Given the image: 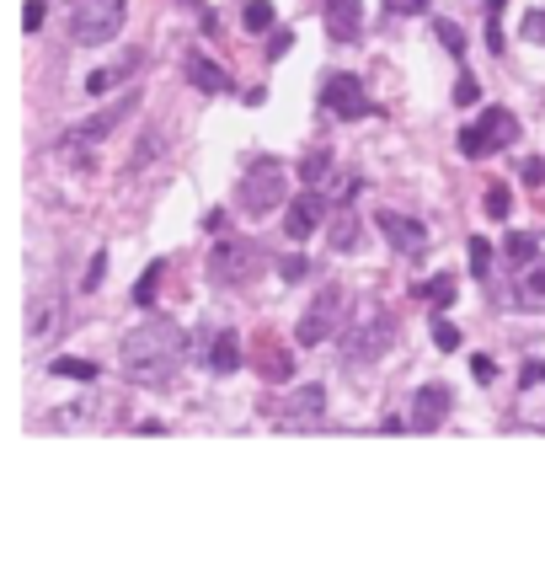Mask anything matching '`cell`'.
Masks as SVG:
<instances>
[{
    "instance_id": "6da1fadb",
    "label": "cell",
    "mask_w": 545,
    "mask_h": 583,
    "mask_svg": "<svg viewBox=\"0 0 545 583\" xmlns=\"http://www.w3.org/2000/svg\"><path fill=\"white\" fill-rule=\"evenodd\" d=\"M182 354H188L182 327H171V321H145V327H134L123 337V375H129L134 386H166V380L177 375Z\"/></svg>"
},
{
    "instance_id": "7a4b0ae2",
    "label": "cell",
    "mask_w": 545,
    "mask_h": 583,
    "mask_svg": "<svg viewBox=\"0 0 545 583\" xmlns=\"http://www.w3.org/2000/svg\"><path fill=\"white\" fill-rule=\"evenodd\" d=\"M284 188H289V177H284V166L262 156L252 172L241 177V193H236V209L241 214H252V220H262V214H273L278 204H284Z\"/></svg>"
},
{
    "instance_id": "3957f363",
    "label": "cell",
    "mask_w": 545,
    "mask_h": 583,
    "mask_svg": "<svg viewBox=\"0 0 545 583\" xmlns=\"http://www.w3.org/2000/svg\"><path fill=\"white\" fill-rule=\"evenodd\" d=\"M385 343H391V316L380 311L375 300L364 305L353 321H348V332H342V359H353V364H369L375 354H385Z\"/></svg>"
},
{
    "instance_id": "277c9868",
    "label": "cell",
    "mask_w": 545,
    "mask_h": 583,
    "mask_svg": "<svg viewBox=\"0 0 545 583\" xmlns=\"http://www.w3.org/2000/svg\"><path fill=\"white\" fill-rule=\"evenodd\" d=\"M513 140H519V118H513L508 107H487V113L460 134V156L481 161V156H492V150H508Z\"/></svg>"
},
{
    "instance_id": "5b68a950",
    "label": "cell",
    "mask_w": 545,
    "mask_h": 583,
    "mask_svg": "<svg viewBox=\"0 0 545 583\" xmlns=\"http://www.w3.org/2000/svg\"><path fill=\"white\" fill-rule=\"evenodd\" d=\"M123 17H129V0H81L75 6V43H107V38H118V27H123Z\"/></svg>"
},
{
    "instance_id": "8992f818",
    "label": "cell",
    "mask_w": 545,
    "mask_h": 583,
    "mask_svg": "<svg viewBox=\"0 0 545 583\" xmlns=\"http://www.w3.org/2000/svg\"><path fill=\"white\" fill-rule=\"evenodd\" d=\"M123 118H129V102H113V107H97L91 118H81L75 129L59 134V156H86V150H97L107 134H113Z\"/></svg>"
},
{
    "instance_id": "52a82bcc",
    "label": "cell",
    "mask_w": 545,
    "mask_h": 583,
    "mask_svg": "<svg viewBox=\"0 0 545 583\" xmlns=\"http://www.w3.org/2000/svg\"><path fill=\"white\" fill-rule=\"evenodd\" d=\"M252 273H257V247H252V241H241V236L214 241V252H209V279H220V284H246Z\"/></svg>"
},
{
    "instance_id": "ba28073f",
    "label": "cell",
    "mask_w": 545,
    "mask_h": 583,
    "mask_svg": "<svg viewBox=\"0 0 545 583\" xmlns=\"http://www.w3.org/2000/svg\"><path fill=\"white\" fill-rule=\"evenodd\" d=\"M337 321H342V289L326 284L321 295L310 300V311L300 316V332H294V337H300L305 348H316V343H326V337L337 332Z\"/></svg>"
},
{
    "instance_id": "9c48e42d",
    "label": "cell",
    "mask_w": 545,
    "mask_h": 583,
    "mask_svg": "<svg viewBox=\"0 0 545 583\" xmlns=\"http://www.w3.org/2000/svg\"><path fill=\"white\" fill-rule=\"evenodd\" d=\"M321 107L332 118H364L369 113V97H364V81H358V75H326L321 81Z\"/></svg>"
},
{
    "instance_id": "30bf717a",
    "label": "cell",
    "mask_w": 545,
    "mask_h": 583,
    "mask_svg": "<svg viewBox=\"0 0 545 583\" xmlns=\"http://www.w3.org/2000/svg\"><path fill=\"white\" fill-rule=\"evenodd\" d=\"M59 332H65V300H59V289H43L27 305V343H54Z\"/></svg>"
},
{
    "instance_id": "8fae6325",
    "label": "cell",
    "mask_w": 545,
    "mask_h": 583,
    "mask_svg": "<svg viewBox=\"0 0 545 583\" xmlns=\"http://www.w3.org/2000/svg\"><path fill=\"white\" fill-rule=\"evenodd\" d=\"M375 225H380V236L391 241L396 252H407V257H417V252H428V230L412 220V214H396V209H380L375 214Z\"/></svg>"
},
{
    "instance_id": "7c38bea8",
    "label": "cell",
    "mask_w": 545,
    "mask_h": 583,
    "mask_svg": "<svg viewBox=\"0 0 545 583\" xmlns=\"http://www.w3.org/2000/svg\"><path fill=\"white\" fill-rule=\"evenodd\" d=\"M321 412H326V391L321 386H300L294 396H284V402H278V423L284 428H310V423H321Z\"/></svg>"
},
{
    "instance_id": "4fadbf2b",
    "label": "cell",
    "mask_w": 545,
    "mask_h": 583,
    "mask_svg": "<svg viewBox=\"0 0 545 583\" xmlns=\"http://www.w3.org/2000/svg\"><path fill=\"white\" fill-rule=\"evenodd\" d=\"M449 402H455V396H449V386H439V380H433V386H423L412 396V428H439L444 418H449Z\"/></svg>"
},
{
    "instance_id": "5bb4252c",
    "label": "cell",
    "mask_w": 545,
    "mask_h": 583,
    "mask_svg": "<svg viewBox=\"0 0 545 583\" xmlns=\"http://www.w3.org/2000/svg\"><path fill=\"white\" fill-rule=\"evenodd\" d=\"M326 33L353 43L358 33H364V11H358V0H326Z\"/></svg>"
},
{
    "instance_id": "9a60e30c",
    "label": "cell",
    "mask_w": 545,
    "mask_h": 583,
    "mask_svg": "<svg viewBox=\"0 0 545 583\" xmlns=\"http://www.w3.org/2000/svg\"><path fill=\"white\" fill-rule=\"evenodd\" d=\"M204 364H209L214 375L241 370V343H236V332H214V337H209V348H204Z\"/></svg>"
},
{
    "instance_id": "2e32d148",
    "label": "cell",
    "mask_w": 545,
    "mask_h": 583,
    "mask_svg": "<svg viewBox=\"0 0 545 583\" xmlns=\"http://www.w3.org/2000/svg\"><path fill=\"white\" fill-rule=\"evenodd\" d=\"M188 81L198 86V91H209V97H220V91H230V75L214 65L209 54H188Z\"/></svg>"
},
{
    "instance_id": "e0dca14e",
    "label": "cell",
    "mask_w": 545,
    "mask_h": 583,
    "mask_svg": "<svg viewBox=\"0 0 545 583\" xmlns=\"http://www.w3.org/2000/svg\"><path fill=\"white\" fill-rule=\"evenodd\" d=\"M513 295H519V305H529V311H540V305H545V257L524 263L519 284H513Z\"/></svg>"
},
{
    "instance_id": "ac0fdd59",
    "label": "cell",
    "mask_w": 545,
    "mask_h": 583,
    "mask_svg": "<svg viewBox=\"0 0 545 583\" xmlns=\"http://www.w3.org/2000/svg\"><path fill=\"white\" fill-rule=\"evenodd\" d=\"M316 220H321V198H316V193H300V198L289 204V236L305 241L310 230H316Z\"/></svg>"
},
{
    "instance_id": "d6986e66",
    "label": "cell",
    "mask_w": 545,
    "mask_h": 583,
    "mask_svg": "<svg viewBox=\"0 0 545 583\" xmlns=\"http://www.w3.org/2000/svg\"><path fill=\"white\" fill-rule=\"evenodd\" d=\"M535 252H540V236H529V230H513V236L503 241V257H508L513 268L535 263Z\"/></svg>"
},
{
    "instance_id": "ffe728a7",
    "label": "cell",
    "mask_w": 545,
    "mask_h": 583,
    "mask_svg": "<svg viewBox=\"0 0 545 583\" xmlns=\"http://www.w3.org/2000/svg\"><path fill=\"white\" fill-rule=\"evenodd\" d=\"M134 65H139V54H129V59H118V65H113V70H97V75H91V81H86V91H107V86H118V81H129V75H134Z\"/></svg>"
},
{
    "instance_id": "44dd1931",
    "label": "cell",
    "mask_w": 545,
    "mask_h": 583,
    "mask_svg": "<svg viewBox=\"0 0 545 583\" xmlns=\"http://www.w3.org/2000/svg\"><path fill=\"white\" fill-rule=\"evenodd\" d=\"M241 22H246V33H268L273 27V0H246Z\"/></svg>"
},
{
    "instance_id": "7402d4cb",
    "label": "cell",
    "mask_w": 545,
    "mask_h": 583,
    "mask_svg": "<svg viewBox=\"0 0 545 583\" xmlns=\"http://www.w3.org/2000/svg\"><path fill=\"white\" fill-rule=\"evenodd\" d=\"M326 241H332L337 252H353V247H358V220H353V214H337V220H332V236H326Z\"/></svg>"
},
{
    "instance_id": "603a6c76",
    "label": "cell",
    "mask_w": 545,
    "mask_h": 583,
    "mask_svg": "<svg viewBox=\"0 0 545 583\" xmlns=\"http://www.w3.org/2000/svg\"><path fill=\"white\" fill-rule=\"evenodd\" d=\"M161 279H166V263H150L145 279H139V289H134V305H155V289H161Z\"/></svg>"
},
{
    "instance_id": "cb8c5ba5",
    "label": "cell",
    "mask_w": 545,
    "mask_h": 583,
    "mask_svg": "<svg viewBox=\"0 0 545 583\" xmlns=\"http://www.w3.org/2000/svg\"><path fill=\"white\" fill-rule=\"evenodd\" d=\"M49 370L65 375V380H97V364H91V359H54Z\"/></svg>"
},
{
    "instance_id": "d4e9b609",
    "label": "cell",
    "mask_w": 545,
    "mask_h": 583,
    "mask_svg": "<svg viewBox=\"0 0 545 583\" xmlns=\"http://www.w3.org/2000/svg\"><path fill=\"white\" fill-rule=\"evenodd\" d=\"M155 156H161V134H145V140H139V150H134V161H129V172H145V166L155 161Z\"/></svg>"
},
{
    "instance_id": "484cf974",
    "label": "cell",
    "mask_w": 545,
    "mask_h": 583,
    "mask_svg": "<svg viewBox=\"0 0 545 583\" xmlns=\"http://www.w3.org/2000/svg\"><path fill=\"white\" fill-rule=\"evenodd\" d=\"M465 257H471V273L476 279H487V263H492V247L481 236H471V247H465Z\"/></svg>"
},
{
    "instance_id": "4316f807",
    "label": "cell",
    "mask_w": 545,
    "mask_h": 583,
    "mask_svg": "<svg viewBox=\"0 0 545 583\" xmlns=\"http://www.w3.org/2000/svg\"><path fill=\"white\" fill-rule=\"evenodd\" d=\"M423 295H428V305H439V311H444V305L455 300V279H449V273H439V279H433Z\"/></svg>"
},
{
    "instance_id": "83f0119b",
    "label": "cell",
    "mask_w": 545,
    "mask_h": 583,
    "mask_svg": "<svg viewBox=\"0 0 545 583\" xmlns=\"http://www.w3.org/2000/svg\"><path fill=\"white\" fill-rule=\"evenodd\" d=\"M433 343H439L444 354H455V348H460V327H455V321H433Z\"/></svg>"
},
{
    "instance_id": "f1b7e54d",
    "label": "cell",
    "mask_w": 545,
    "mask_h": 583,
    "mask_svg": "<svg viewBox=\"0 0 545 583\" xmlns=\"http://www.w3.org/2000/svg\"><path fill=\"white\" fill-rule=\"evenodd\" d=\"M487 214H492V220H508V188H503V182H492V188H487Z\"/></svg>"
},
{
    "instance_id": "f546056e",
    "label": "cell",
    "mask_w": 545,
    "mask_h": 583,
    "mask_svg": "<svg viewBox=\"0 0 545 583\" xmlns=\"http://www.w3.org/2000/svg\"><path fill=\"white\" fill-rule=\"evenodd\" d=\"M326 172H332V156H326V150L305 156V166H300V177H305V182H316V177H326Z\"/></svg>"
},
{
    "instance_id": "4dcf8cb0",
    "label": "cell",
    "mask_w": 545,
    "mask_h": 583,
    "mask_svg": "<svg viewBox=\"0 0 545 583\" xmlns=\"http://www.w3.org/2000/svg\"><path fill=\"white\" fill-rule=\"evenodd\" d=\"M519 33H524V43H545V11H529Z\"/></svg>"
},
{
    "instance_id": "1f68e13d",
    "label": "cell",
    "mask_w": 545,
    "mask_h": 583,
    "mask_svg": "<svg viewBox=\"0 0 545 583\" xmlns=\"http://www.w3.org/2000/svg\"><path fill=\"white\" fill-rule=\"evenodd\" d=\"M433 27H439V38H444V49H449V54H465V38H460V27H455V22H433Z\"/></svg>"
},
{
    "instance_id": "d6a6232c",
    "label": "cell",
    "mask_w": 545,
    "mask_h": 583,
    "mask_svg": "<svg viewBox=\"0 0 545 583\" xmlns=\"http://www.w3.org/2000/svg\"><path fill=\"white\" fill-rule=\"evenodd\" d=\"M22 27H27V33H38V27H43V0H27V6H22Z\"/></svg>"
},
{
    "instance_id": "836d02e7",
    "label": "cell",
    "mask_w": 545,
    "mask_h": 583,
    "mask_svg": "<svg viewBox=\"0 0 545 583\" xmlns=\"http://www.w3.org/2000/svg\"><path fill=\"white\" fill-rule=\"evenodd\" d=\"M385 11H396V17H417V11H428V0H385Z\"/></svg>"
},
{
    "instance_id": "e575fe53",
    "label": "cell",
    "mask_w": 545,
    "mask_h": 583,
    "mask_svg": "<svg viewBox=\"0 0 545 583\" xmlns=\"http://www.w3.org/2000/svg\"><path fill=\"white\" fill-rule=\"evenodd\" d=\"M278 273H284V279H305V273H310L305 252H300V257H284V263H278Z\"/></svg>"
},
{
    "instance_id": "d590c367",
    "label": "cell",
    "mask_w": 545,
    "mask_h": 583,
    "mask_svg": "<svg viewBox=\"0 0 545 583\" xmlns=\"http://www.w3.org/2000/svg\"><path fill=\"white\" fill-rule=\"evenodd\" d=\"M476 97H481V86L471 81V75H460V81H455V102H465V107H471Z\"/></svg>"
},
{
    "instance_id": "8d00e7d4",
    "label": "cell",
    "mask_w": 545,
    "mask_h": 583,
    "mask_svg": "<svg viewBox=\"0 0 545 583\" xmlns=\"http://www.w3.org/2000/svg\"><path fill=\"white\" fill-rule=\"evenodd\" d=\"M102 273H107V252H97V257H91V273H86L81 284H86V289H97V284H102Z\"/></svg>"
},
{
    "instance_id": "74e56055",
    "label": "cell",
    "mask_w": 545,
    "mask_h": 583,
    "mask_svg": "<svg viewBox=\"0 0 545 583\" xmlns=\"http://www.w3.org/2000/svg\"><path fill=\"white\" fill-rule=\"evenodd\" d=\"M471 370H476V380H481V386H487V380L497 375V370H492V359H487V354H476V359H471Z\"/></svg>"
},
{
    "instance_id": "f35d334b",
    "label": "cell",
    "mask_w": 545,
    "mask_h": 583,
    "mask_svg": "<svg viewBox=\"0 0 545 583\" xmlns=\"http://www.w3.org/2000/svg\"><path fill=\"white\" fill-rule=\"evenodd\" d=\"M524 182H529V188H535V182H545V166H540V161H524Z\"/></svg>"
},
{
    "instance_id": "ab89813d",
    "label": "cell",
    "mask_w": 545,
    "mask_h": 583,
    "mask_svg": "<svg viewBox=\"0 0 545 583\" xmlns=\"http://www.w3.org/2000/svg\"><path fill=\"white\" fill-rule=\"evenodd\" d=\"M540 380H545V359H540Z\"/></svg>"
}]
</instances>
